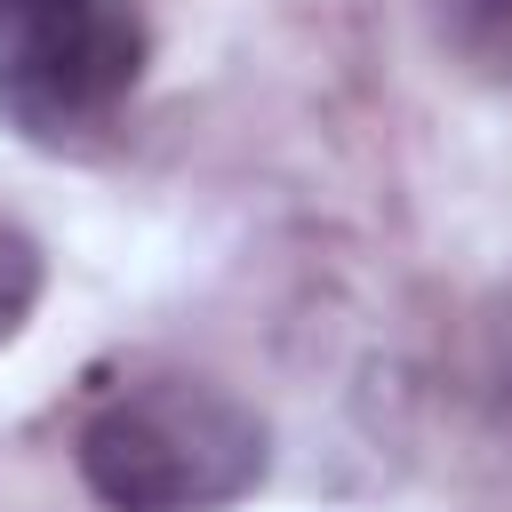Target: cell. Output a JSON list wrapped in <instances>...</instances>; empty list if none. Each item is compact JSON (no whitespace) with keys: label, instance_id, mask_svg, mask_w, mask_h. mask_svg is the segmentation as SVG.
Returning a JSON list of instances; mask_svg holds the SVG:
<instances>
[{"label":"cell","instance_id":"cell-3","mask_svg":"<svg viewBox=\"0 0 512 512\" xmlns=\"http://www.w3.org/2000/svg\"><path fill=\"white\" fill-rule=\"evenodd\" d=\"M32 304H40V240L0 208V344L32 320Z\"/></svg>","mask_w":512,"mask_h":512},{"label":"cell","instance_id":"cell-1","mask_svg":"<svg viewBox=\"0 0 512 512\" xmlns=\"http://www.w3.org/2000/svg\"><path fill=\"white\" fill-rule=\"evenodd\" d=\"M80 480L104 512H232L272 464V432L248 400L200 376H152L112 392L80 424Z\"/></svg>","mask_w":512,"mask_h":512},{"label":"cell","instance_id":"cell-2","mask_svg":"<svg viewBox=\"0 0 512 512\" xmlns=\"http://www.w3.org/2000/svg\"><path fill=\"white\" fill-rule=\"evenodd\" d=\"M136 0H0V120L40 152H88L144 80Z\"/></svg>","mask_w":512,"mask_h":512},{"label":"cell","instance_id":"cell-4","mask_svg":"<svg viewBox=\"0 0 512 512\" xmlns=\"http://www.w3.org/2000/svg\"><path fill=\"white\" fill-rule=\"evenodd\" d=\"M448 16H456V32H464L472 48L512 40V0H448Z\"/></svg>","mask_w":512,"mask_h":512}]
</instances>
